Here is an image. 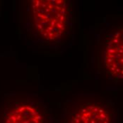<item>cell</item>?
<instances>
[{
    "instance_id": "cell-1",
    "label": "cell",
    "mask_w": 123,
    "mask_h": 123,
    "mask_svg": "<svg viewBox=\"0 0 123 123\" xmlns=\"http://www.w3.org/2000/svg\"><path fill=\"white\" fill-rule=\"evenodd\" d=\"M33 19L37 34L47 41L60 38L66 31L67 8L64 0L31 1Z\"/></svg>"
},
{
    "instance_id": "cell-2",
    "label": "cell",
    "mask_w": 123,
    "mask_h": 123,
    "mask_svg": "<svg viewBox=\"0 0 123 123\" xmlns=\"http://www.w3.org/2000/svg\"><path fill=\"white\" fill-rule=\"evenodd\" d=\"M105 67L108 74L117 80L123 76V29L117 30L109 39L104 56Z\"/></svg>"
},
{
    "instance_id": "cell-3",
    "label": "cell",
    "mask_w": 123,
    "mask_h": 123,
    "mask_svg": "<svg viewBox=\"0 0 123 123\" xmlns=\"http://www.w3.org/2000/svg\"><path fill=\"white\" fill-rule=\"evenodd\" d=\"M68 123H112V115L98 104H88L72 113Z\"/></svg>"
},
{
    "instance_id": "cell-4",
    "label": "cell",
    "mask_w": 123,
    "mask_h": 123,
    "mask_svg": "<svg viewBox=\"0 0 123 123\" xmlns=\"http://www.w3.org/2000/svg\"><path fill=\"white\" fill-rule=\"evenodd\" d=\"M3 123H44L41 112L30 104L15 105L5 115Z\"/></svg>"
}]
</instances>
